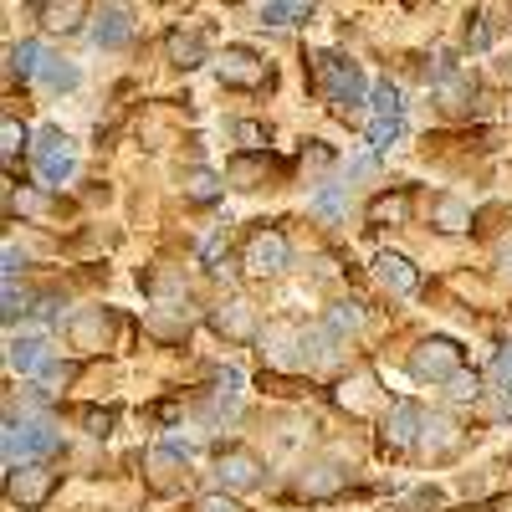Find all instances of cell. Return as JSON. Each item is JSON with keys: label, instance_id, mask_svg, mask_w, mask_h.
Returning a JSON list of instances; mask_svg holds the SVG:
<instances>
[{"label": "cell", "instance_id": "obj_1", "mask_svg": "<svg viewBox=\"0 0 512 512\" xmlns=\"http://www.w3.org/2000/svg\"><path fill=\"white\" fill-rule=\"evenodd\" d=\"M313 77H318L323 98H328L338 113H349V108L364 103V72H359V62L338 57V52H318V57H313Z\"/></svg>", "mask_w": 512, "mask_h": 512}, {"label": "cell", "instance_id": "obj_2", "mask_svg": "<svg viewBox=\"0 0 512 512\" xmlns=\"http://www.w3.org/2000/svg\"><path fill=\"white\" fill-rule=\"evenodd\" d=\"M57 451V431L52 420H6V461L16 466H41Z\"/></svg>", "mask_w": 512, "mask_h": 512}, {"label": "cell", "instance_id": "obj_3", "mask_svg": "<svg viewBox=\"0 0 512 512\" xmlns=\"http://www.w3.org/2000/svg\"><path fill=\"white\" fill-rule=\"evenodd\" d=\"M364 128H369V144H374V149H390V144L400 139V128H405V98H400V88L379 82V88L369 93V118H364Z\"/></svg>", "mask_w": 512, "mask_h": 512}, {"label": "cell", "instance_id": "obj_4", "mask_svg": "<svg viewBox=\"0 0 512 512\" xmlns=\"http://www.w3.org/2000/svg\"><path fill=\"white\" fill-rule=\"evenodd\" d=\"M31 154H36V175L47 185H62V180L77 175V149H72V139L62 134V128H41Z\"/></svg>", "mask_w": 512, "mask_h": 512}, {"label": "cell", "instance_id": "obj_5", "mask_svg": "<svg viewBox=\"0 0 512 512\" xmlns=\"http://www.w3.org/2000/svg\"><path fill=\"white\" fill-rule=\"evenodd\" d=\"M410 374L431 379V384H451L461 374V349L451 344V338H425V344L410 354Z\"/></svg>", "mask_w": 512, "mask_h": 512}, {"label": "cell", "instance_id": "obj_6", "mask_svg": "<svg viewBox=\"0 0 512 512\" xmlns=\"http://www.w3.org/2000/svg\"><path fill=\"white\" fill-rule=\"evenodd\" d=\"M52 492H57V472H52V466H16V472L6 477V497H11L21 512L47 507Z\"/></svg>", "mask_w": 512, "mask_h": 512}, {"label": "cell", "instance_id": "obj_7", "mask_svg": "<svg viewBox=\"0 0 512 512\" xmlns=\"http://www.w3.org/2000/svg\"><path fill=\"white\" fill-rule=\"evenodd\" d=\"M241 267L251 277H272L287 267V236L277 226H262V231H251L246 236V251H241Z\"/></svg>", "mask_w": 512, "mask_h": 512}, {"label": "cell", "instance_id": "obj_8", "mask_svg": "<svg viewBox=\"0 0 512 512\" xmlns=\"http://www.w3.org/2000/svg\"><path fill=\"white\" fill-rule=\"evenodd\" d=\"M216 77L226 82V88H262L272 72H267V62L256 57L251 47H226V52L216 57Z\"/></svg>", "mask_w": 512, "mask_h": 512}, {"label": "cell", "instance_id": "obj_9", "mask_svg": "<svg viewBox=\"0 0 512 512\" xmlns=\"http://www.w3.org/2000/svg\"><path fill=\"white\" fill-rule=\"evenodd\" d=\"M420 431H425V415H420V405L395 400V405H390V415H384V446L405 451V446H415V441H420Z\"/></svg>", "mask_w": 512, "mask_h": 512}, {"label": "cell", "instance_id": "obj_10", "mask_svg": "<svg viewBox=\"0 0 512 512\" xmlns=\"http://www.w3.org/2000/svg\"><path fill=\"white\" fill-rule=\"evenodd\" d=\"M374 277H379V287H384V292H395V297H410V292L420 287V272L405 262L400 251H384L379 262H374Z\"/></svg>", "mask_w": 512, "mask_h": 512}, {"label": "cell", "instance_id": "obj_11", "mask_svg": "<svg viewBox=\"0 0 512 512\" xmlns=\"http://www.w3.org/2000/svg\"><path fill=\"white\" fill-rule=\"evenodd\" d=\"M216 477H221L231 492H246V487L262 482V461H256L251 451H221V461H216Z\"/></svg>", "mask_w": 512, "mask_h": 512}, {"label": "cell", "instance_id": "obj_12", "mask_svg": "<svg viewBox=\"0 0 512 512\" xmlns=\"http://www.w3.org/2000/svg\"><path fill=\"white\" fill-rule=\"evenodd\" d=\"M41 31H77L82 21H88V0H41V11H36Z\"/></svg>", "mask_w": 512, "mask_h": 512}, {"label": "cell", "instance_id": "obj_13", "mask_svg": "<svg viewBox=\"0 0 512 512\" xmlns=\"http://www.w3.org/2000/svg\"><path fill=\"white\" fill-rule=\"evenodd\" d=\"M185 446H175V441H169V446H154L149 451V487L154 492H175V472H180V466H185Z\"/></svg>", "mask_w": 512, "mask_h": 512}, {"label": "cell", "instance_id": "obj_14", "mask_svg": "<svg viewBox=\"0 0 512 512\" xmlns=\"http://www.w3.org/2000/svg\"><path fill=\"white\" fill-rule=\"evenodd\" d=\"M164 57L175 62V67H185V72H190V67H200V62H205V36H200V31L175 26V31L164 36Z\"/></svg>", "mask_w": 512, "mask_h": 512}, {"label": "cell", "instance_id": "obj_15", "mask_svg": "<svg viewBox=\"0 0 512 512\" xmlns=\"http://www.w3.org/2000/svg\"><path fill=\"white\" fill-rule=\"evenodd\" d=\"M6 364H11L16 374H41V369L52 364V359H47V338H36V333H26V338H11Z\"/></svg>", "mask_w": 512, "mask_h": 512}, {"label": "cell", "instance_id": "obj_16", "mask_svg": "<svg viewBox=\"0 0 512 512\" xmlns=\"http://www.w3.org/2000/svg\"><path fill=\"white\" fill-rule=\"evenodd\" d=\"M128 36H134V21H128V11L108 6V11L98 16V26H93V47H103V52H118Z\"/></svg>", "mask_w": 512, "mask_h": 512}, {"label": "cell", "instance_id": "obj_17", "mask_svg": "<svg viewBox=\"0 0 512 512\" xmlns=\"http://www.w3.org/2000/svg\"><path fill=\"white\" fill-rule=\"evenodd\" d=\"M297 492H303L308 502H323V497H338L344 492V472L338 466H313V472L297 482Z\"/></svg>", "mask_w": 512, "mask_h": 512}, {"label": "cell", "instance_id": "obj_18", "mask_svg": "<svg viewBox=\"0 0 512 512\" xmlns=\"http://www.w3.org/2000/svg\"><path fill=\"white\" fill-rule=\"evenodd\" d=\"M210 323H216V333H226V338H251V333H256V318H251L246 303H226Z\"/></svg>", "mask_w": 512, "mask_h": 512}, {"label": "cell", "instance_id": "obj_19", "mask_svg": "<svg viewBox=\"0 0 512 512\" xmlns=\"http://www.w3.org/2000/svg\"><path fill=\"white\" fill-rule=\"evenodd\" d=\"M405 216H410V195H405V190L369 200V221H374V226H400Z\"/></svg>", "mask_w": 512, "mask_h": 512}, {"label": "cell", "instance_id": "obj_20", "mask_svg": "<svg viewBox=\"0 0 512 512\" xmlns=\"http://www.w3.org/2000/svg\"><path fill=\"white\" fill-rule=\"evenodd\" d=\"M41 67H47V52H41V41H21V47H11V77H41Z\"/></svg>", "mask_w": 512, "mask_h": 512}, {"label": "cell", "instance_id": "obj_21", "mask_svg": "<svg viewBox=\"0 0 512 512\" xmlns=\"http://www.w3.org/2000/svg\"><path fill=\"white\" fill-rule=\"evenodd\" d=\"M41 82H47L52 93H72L77 82H82V72H77L72 62H62V57H47V67H41Z\"/></svg>", "mask_w": 512, "mask_h": 512}, {"label": "cell", "instance_id": "obj_22", "mask_svg": "<svg viewBox=\"0 0 512 512\" xmlns=\"http://www.w3.org/2000/svg\"><path fill=\"white\" fill-rule=\"evenodd\" d=\"M108 323H113V318H108L103 308H98V313H82V318L72 323V338H77L82 349H93L98 338H108Z\"/></svg>", "mask_w": 512, "mask_h": 512}, {"label": "cell", "instance_id": "obj_23", "mask_svg": "<svg viewBox=\"0 0 512 512\" xmlns=\"http://www.w3.org/2000/svg\"><path fill=\"white\" fill-rule=\"evenodd\" d=\"M369 390H374V379H369V374H359V379H344L333 395H338V405H349V410H369V405H374V395H369Z\"/></svg>", "mask_w": 512, "mask_h": 512}, {"label": "cell", "instance_id": "obj_24", "mask_svg": "<svg viewBox=\"0 0 512 512\" xmlns=\"http://www.w3.org/2000/svg\"><path fill=\"white\" fill-rule=\"evenodd\" d=\"M436 226L456 236V231H466V226H472V210H466L461 200H451V195H446V200H436Z\"/></svg>", "mask_w": 512, "mask_h": 512}, {"label": "cell", "instance_id": "obj_25", "mask_svg": "<svg viewBox=\"0 0 512 512\" xmlns=\"http://www.w3.org/2000/svg\"><path fill=\"white\" fill-rule=\"evenodd\" d=\"M185 195L200 200V205H210V200L221 195V175H210V169H190V175H185Z\"/></svg>", "mask_w": 512, "mask_h": 512}, {"label": "cell", "instance_id": "obj_26", "mask_svg": "<svg viewBox=\"0 0 512 512\" xmlns=\"http://www.w3.org/2000/svg\"><path fill=\"white\" fill-rule=\"evenodd\" d=\"M36 379H41V395H62L67 384L77 379V364H47V369H41Z\"/></svg>", "mask_w": 512, "mask_h": 512}, {"label": "cell", "instance_id": "obj_27", "mask_svg": "<svg viewBox=\"0 0 512 512\" xmlns=\"http://www.w3.org/2000/svg\"><path fill=\"white\" fill-rule=\"evenodd\" d=\"M364 323V308L359 303H338L333 313H328V333H354Z\"/></svg>", "mask_w": 512, "mask_h": 512}, {"label": "cell", "instance_id": "obj_28", "mask_svg": "<svg viewBox=\"0 0 512 512\" xmlns=\"http://www.w3.org/2000/svg\"><path fill=\"white\" fill-rule=\"evenodd\" d=\"M0 139H6V144H0V154H6V164H16V154L26 149V139H31V134H26V128H21L16 118H6V123H0Z\"/></svg>", "mask_w": 512, "mask_h": 512}, {"label": "cell", "instance_id": "obj_29", "mask_svg": "<svg viewBox=\"0 0 512 512\" xmlns=\"http://www.w3.org/2000/svg\"><path fill=\"white\" fill-rule=\"evenodd\" d=\"M297 16H303V6H297V0H267L262 26H292Z\"/></svg>", "mask_w": 512, "mask_h": 512}, {"label": "cell", "instance_id": "obj_30", "mask_svg": "<svg viewBox=\"0 0 512 512\" xmlns=\"http://www.w3.org/2000/svg\"><path fill=\"white\" fill-rule=\"evenodd\" d=\"M466 47H472V52H487V47H492V26H487L482 11L466 16Z\"/></svg>", "mask_w": 512, "mask_h": 512}, {"label": "cell", "instance_id": "obj_31", "mask_svg": "<svg viewBox=\"0 0 512 512\" xmlns=\"http://www.w3.org/2000/svg\"><path fill=\"white\" fill-rule=\"evenodd\" d=\"M425 446H436V451L456 446V425H451V420H441V415H431V420H425Z\"/></svg>", "mask_w": 512, "mask_h": 512}, {"label": "cell", "instance_id": "obj_32", "mask_svg": "<svg viewBox=\"0 0 512 512\" xmlns=\"http://www.w3.org/2000/svg\"><path fill=\"white\" fill-rule=\"evenodd\" d=\"M231 134H236V144L251 149V154H256V149H267V128H262V123H251V118H241Z\"/></svg>", "mask_w": 512, "mask_h": 512}, {"label": "cell", "instance_id": "obj_33", "mask_svg": "<svg viewBox=\"0 0 512 512\" xmlns=\"http://www.w3.org/2000/svg\"><path fill=\"white\" fill-rule=\"evenodd\" d=\"M149 292H154V297H175V303H185V282H180V272H159V277L149 282Z\"/></svg>", "mask_w": 512, "mask_h": 512}, {"label": "cell", "instance_id": "obj_34", "mask_svg": "<svg viewBox=\"0 0 512 512\" xmlns=\"http://www.w3.org/2000/svg\"><path fill=\"white\" fill-rule=\"evenodd\" d=\"M113 420H118L113 410H88V415H82V425H88V436H98V441H103V436H113Z\"/></svg>", "mask_w": 512, "mask_h": 512}, {"label": "cell", "instance_id": "obj_35", "mask_svg": "<svg viewBox=\"0 0 512 512\" xmlns=\"http://www.w3.org/2000/svg\"><path fill=\"white\" fill-rule=\"evenodd\" d=\"M446 395H451V400H477V395H482V384H477V374H466V369H461V374L451 379V390H446Z\"/></svg>", "mask_w": 512, "mask_h": 512}, {"label": "cell", "instance_id": "obj_36", "mask_svg": "<svg viewBox=\"0 0 512 512\" xmlns=\"http://www.w3.org/2000/svg\"><path fill=\"white\" fill-rule=\"evenodd\" d=\"M41 205H47V200H41V195H31V190H21V195L11 190V195H6V210H21V216H36Z\"/></svg>", "mask_w": 512, "mask_h": 512}, {"label": "cell", "instance_id": "obj_37", "mask_svg": "<svg viewBox=\"0 0 512 512\" xmlns=\"http://www.w3.org/2000/svg\"><path fill=\"white\" fill-rule=\"evenodd\" d=\"M313 210H318V216H338V210H344V190H338V185H328V190L313 200Z\"/></svg>", "mask_w": 512, "mask_h": 512}, {"label": "cell", "instance_id": "obj_38", "mask_svg": "<svg viewBox=\"0 0 512 512\" xmlns=\"http://www.w3.org/2000/svg\"><path fill=\"white\" fill-rule=\"evenodd\" d=\"M195 512H241V507H236V497H226V492H210V497L195 502Z\"/></svg>", "mask_w": 512, "mask_h": 512}, {"label": "cell", "instance_id": "obj_39", "mask_svg": "<svg viewBox=\"0 0 512 512\" xmlns=\"http://www.w3.org/2000/svg\"><path fill=\"white\" fill-rule=\"evenodd\" d=\"M0 313H6V323H16L26 313V297L16 292V282H6V308H0Z\"/></svg>", "mask_w": 512, "mask_h": 512}, {"label": "cell", "instance_id": "obj_40", "mask_svg": "<svg viewBox=\"0 0 512 512\" xmlns=\"http://www.w3.org/2000/svg\"><path fill=\"white\" fill-rule=\"evenodd\" d=\"M492 374L502 379V384H512V338L502 344V354H497V364H492Z\"/></svg>", "mask_w": 512, "mask_h": 512}, {"label": "cell", "instance_id": "obj_41", "mask_svg": "<svg viewBox=\"0 0 512 512\" xmlns=\"http://www.w3.org/2000/svg\"><path fill=\"white\" fill-rule=\"evenodd\" d=\"M303 159H308L313 169H328V164H333V154H328L323 144H308V149H303Z\"/></svg>", "mask_w": 512, "mask_h": 512}, {"label": "cell", "instance_id": "obj_42", "mask_svg": "<svg viewBox=\"0 0 512 512\" xmlns=\"http://www.w3.org/2000/svg\"><path fill=\"white\" fill-rule=\"evenodd\" d=\"M497 415L512 420V384H502V395H497Z\"/></svg>", "mask_w": 512, "mask_h": 512}, {"label": "cell", "instance_id": "obj_43", "mask_svg": "<svg viewBox=\"0 0 512 512\" xmlns=\"http://www.w3.org/2000/svg\"><path fill=\"white\" fill-rule=\"evenodd\" d=\"M497 256H502V267H512V231L497 241Z\"/></svg>", "mask_w": 512, "mask_h": 512}, {"label": "cell", "instance_id": "obj_44", "mask_svg": "<svg viewBox=\"0 0 512 512\" xmlns=\"http://www.w3.org/2000/svg\"><path fill=\"white\" fill-rule=\"evenodd\" d=\"M297 6H303V11H308V6H313V0H297Z\"/></svg>", "mask_w": 512, "mask_h": 512}]
</instances>
